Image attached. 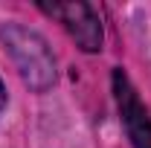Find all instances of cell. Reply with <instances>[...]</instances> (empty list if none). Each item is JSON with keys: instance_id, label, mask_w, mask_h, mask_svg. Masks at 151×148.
Masks as SVG:
<instances>
[{"instance_id": "6da1fadb", "label": "cell", "mask_w": 151, "mask_h": 148, "mask_svg": "<svg viewBox=\"0 0 151 148\" xmlns=\"http://www.w3.org/2000/svg\"><path fill=\"white\" fill-rule=\"evenodd\" d=\"M0 44L6 55L12 58L20 81L32 93H47L58 81V64L52 55V47L38 29L20 20H6L0 26Z\"/></svg>"}, {"instance_id": "7a4b0ae2", "label": "cell", "mask_w": 151, "mask_h": 148, "mask_svg": "<svg viewBox=\"0 0 151 148\" xmlns=\"http://www.w3.org/2000/svg\"><path fill=\"white\" fill-rule=\"evenodd\" d=\"M41 9L55 18L67 35L76 41V47L81 52H99L105 44V29L102 18L87 0H67V3H41Z\"/></svg>"}, {"instance_id": "3957f363", "label": "cell", "mask_w": 151, "mask_h": 148, "mask_svg": "<svg viewBox=\"0 0 151 148\" xmlns=\"http://www.w3.org/2000/svg\"><path fill=\"white\" fill-rule=\"evenodd\" d=\"M111 87H113V99H116V111H119V122L128 134L131 148H151V113L145 108V102L139 99L131 75L122 67H116L111 75Z\"/></svg>"}, {"instance_id": "277c9868", "label": "cell", "mask_w": 151, "mask_h": 148, "mask_svg": "<svg viewBox=\"0 0 151 148\" xmlns=\"http://www.w3.org/2000/svg\"><path fill=\"white\" fill-rule=\"evenodd\" d=\"M3 108H6V84L0 81V111H3Z\"/></svg>"}]
</instances>
